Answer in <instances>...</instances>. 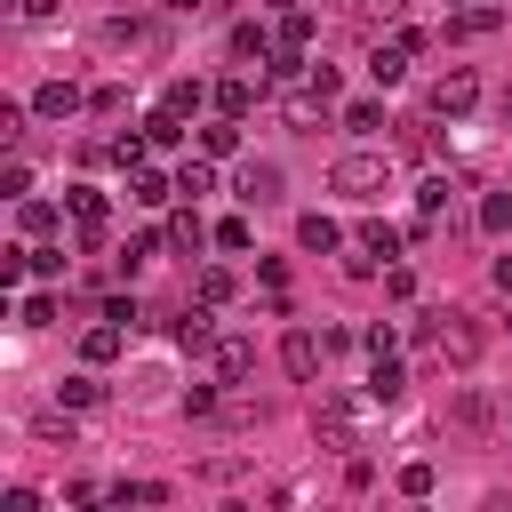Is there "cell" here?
Wrapping results in <instances>:
<instances>
[{
	"instance_id": "39",
	"label": "cell",
	"mask_w": 512,
	"mask_h": 512,
	"mask_svg": "<svg viewBox=\"0 0 512 512\" xmlns=\"http://www.w3.org/2000/svg\"><path fill=\"white\" fill-rule=\"evenodd\" d=\"M16 8H24V16H56L64 0H16Z\"/></svg>"
},
{
	"instance_id": "34",
	"label": "cell",
	"mask_w": 512,
	"mask_h": 512,
	"mask_svg": "<svg viewBox=\"0 0 512 512\" xmlns=\"http://www.w3.org/2000/svg\"><path fill=\"white\" fill-rule=\"evenodd\" d=\"M32 272H40V280H56V272H64V248H48V240H40V248H32Z\"/></svg>"
},
{
	"instance_id": "17",
	"label": "cell",
	"mask_w": 512,
	"mask_h": 512,
	"mask_svg": "<svg viewBox=\"0 0 512 512\" xmlns=\"http://www.w3.org/2000/svg\"><path fill=\"white\" fill-rule=\"evenodd\" d=\"M296 240H304L312 256H336V248H344V232H336V216H304V224H296Z\"/></svg>"
},
{
	"instance_id": "20",
	"label": "cell",
	"mask_w": 512,
	"mask_h": 512,
	"mask_svg": "<svg viewBox=\"0 0 512 512\" xmlns=\"http://www.w3.org/2000/svg\"><path fill=\"white\" fill-rule=\"evenodd\" d=\"M440 208H448V176H424V184H416V232H432Z\"/></svg>"
},
{
	"instance_id": "30",
	"label": "cell",
	"mask_w": 512,
	"mask_h": 512,
	"mask_svg": "<svg viewBox=\"0 0 512 512\" xmlns=\"http://www.w3.org/2000/svg\"><path fill=\"white\" fill-rule=\"evenodd\" d=\"M304 40H312V16L288 8V16H280V48H304Z\"/></svg>"
},
{
	"instance_id": "3",
	"label": "cell",
	"mask_w": 512,
	"mask_h": 512,
	"mask_svg": "<svg viewBox=\"0 0 512 512\" xmlns=\"http://www.w3.org/2000/svg\"><path fill=\"white\" fill-rule=\"evenodd\" d=\"M480 104V80H472V64H448L440 80H432V112H448V120H464Z\"/></svg>"
},
{
	"instance_id": "16",
	"label": "cell",
	"mask_w": 512,
	"mask_h": 512,
	"mask_svg": "<svg viewBox=\"0 0 512 512\" xmlns=\"http://www.w3.org/2000/svg\"><path fill=\"white\" fill-rule=\"evenodd\" d=\"M200 152H208V160H232V152H240V120H232V112L208 120V128H200Z\"/></svg>"
},
{
	"instance_id": "36",
	"label": "cell",
	"mask_w": 512,
	"mask_h": 512,
	"mask_svg": "<svg viewBox=\"0 0 512 512\" xmlns=\"http://www.w3.org/2000/svg\"><path fill=\"white\" fill-rule=\"evenodd\" d=\"M32 432H40V440H56V448H72V416H40Z\"/></svg>"
},
{
	"instance_id": "4",
	"label": "cell",
	"mask_w": 512,
	"mask_h": 512,
	"mask_svg": "<svg viewBox=\"0 0 512 512\" xmlns=\"http://www.w3.org/2000/svg\"><path fill=\"white\" fill-rule=\"evenodd\" d=\"M320 360H328V336H312V328H288V336H280V368H288L296 384H312Z\"/></svg>"
},
{
	"instance_id": "35",
	"label": "cell",
	"mask_w": 512,
	"mask_h": 512,
	"mask_svg": "<svg viewBox=\"0 0 512 512\" xmlns=\"http://www.w3.org/2000/svg\"><path fill=\"white\" fill-rule=\"evenodd\" d=\"M184 416H216V384H192L184 392Z\"/></svg>"
},
{
	"instance_id": "26",
	"label": "cell",
	"mask_w": 512,
	"mask_h": 512,
	"mask_svg": "<svg viewBox=\"0 0 512 512\" xmlns=\"http://www.w3.org/2000/svg\"><path fill=\"white\" fill-rule=\"evenodd\" d=\"M152 256H160V240H152V232H128V248H120V272H144Z\"/></svg>"
},
{
	"instance_id": "38",
	"label": "cell",
	"mask_w": 512,
	"mask_h": 512,
	"mask_svg": "<svg viewBox=\"0 0 512 512\" xmlns=\"http://www.w3.org/2000/svg\"><path fill=\"white\" fill-rule=\"evenodd\" d=\"M488 272H496V288H504V296H512V256H496V264H488Z\"/></svg>"
},
{
	"instance_id": "33",
	"label": "cell",
	"mask_w": 512,
	"mask_h": 512,
	"mask_svg": "<svg viewBox=\"0 0 512 512\" xmlns=\"http://www.w3.org/2000/svg\"><path fill=\"white\" fill-rule=\"evenodd\" d=\"M360 344H368V360H384V352H392V344H400V328H392V320H376V328H368V336H360Z\"/></svg>"
},
{
	"instance_id": "29",
	"label": "cell",
	"mask_w": 512,
	"mask_h": 512,
	"mask_svg": "<svg viewBox=\"0 0 512 512\" xmlns=\"http://www.w3.org/2000/svg\"><path fill=\"white\" fill-rule=\"evenodd\" d=\"M360 248H368V256H400V232H392V224H360Z\"/></svg>"
},
{
	"instance_id": "19",
	"label": "cell",
	"mask_w": 512,
	"mask_h": 512,
	"mask_svg": "<svg viewBox=\"0 0 512 512\" xmlns=\"http://www.w3.org/2000/svg\"><path fill=\"white\" fill-rule=\"evenodd\" d=\"M144 136H152V152H176V144H184V112H168V104H160V112L144 120Z\"/></svg>"
},
{
	"instance_id": "13",
	"label": "cell",
	"mask_w": 512,
	"mask_h": 512,
	"mask_svg": "<svg viewBox=\"0 0 512 512\" xmlns=\"http://www.w3.org/2000/svg\"><path fill=\"white\" fill-rule=\"evenodd\" d=\"M272 40L280 32H264V24H232V56L240 64H272Z\"/></svg>"
},
{
	"instance_id": "5",
	"label": "cell",
	"mask_w": 512,
	"mask_h": 512,
	"mask_svg": "<svg viewBox=\"0 0 512 512\" xmlns=\"http://www.w3.org/2000/svg\"><path fill=\"white\" fill-rule=\"evenodd\" d=\"M312 424H320V440H328V448H360V400H344V392H328Z\"/></svg>"
},
{
	"instance_id": "23",
	"label": "cell",
	"mask_w": 512,
	"mask_h": 512,
	"mask_svg": "<svg viewBox=\"0 0 512 512\" xmlns=\"http://www.w3.org/2000/svg\"><path fill=\"white\" fill-rule=\"evenodd\" d=\"M16 224H24V232H32V240H48V232H56V224H64V216H56V208H48V200H24V208H16Z\"/></svg>"
},
{
	"instance_id": "22",
	"label": "cell",
	"mask_w": 512,
	"mask_h": 512,
	"mask_svg": "<svg viewBox=\"0 0 512 512\" xmlns=\"http://www.w3.org/2000/svg\"><path fill=\"white\" fill-rule=\"evenodd\" d=\"M200 192H216V168L208 160H184L176 168V200H200Z\"/></svg>"
},
{
	"instance_id": "37",
	"label": "cell",
	"mask_w": 512,
	"mask_h": 512,
	"mask_svg": "<svg viewBox=\"0 0 512 512\" xmlns=\"http://www.w3.org/2000/svg\"><path fill=\"white\" fill-rule=\"evenodd\" d=\"M400 496H432V464H408L400 472Z\"/></svg>"
},
{
	"instance_id": "11",
	"label": "cell",
	"mask_w": 512,
	"mask_h": 512,
	"mask_svg": "<svg viewBox=\"0 0 512 512\" xmlns=\"http://www.w3.org/2000/svg\"><path fill=\"white\" fill-rule=\"evenodd\" d=\"M128 200H136V208H160V200H176V176H160V168L136 160V168H128Z\"/></svg>"
},
{
	"instance_id": "31",
	"label": "cell",
	"mask_w": 512,
	"mask_h": 512,
	"mask_svg": "<svg viewBox=\"0 0 512 512\" xmlns=\"http://www.w3.org/2000/svg\"><path fill=\"white\" fill-rule=\"evenodd\" d=\"M0 192H8V200H24V192H32V168H24V160H8V168H0Z\"/></svg>"
},
{
	"instance_id": "14",
	"label": "cell",
	"mask_w": 512,
	"mask_h": 512,
	"mask_svg": "<svg viewBox=\"0 0 512 512\" xmlns=\"http://www.w3.org/2000/svg\"><path fill=\"white\" fill-rule=\"evenodd\" d=\"M400 392H408V368H400V360H392V352H384V360H376V368H368V400H376V408H384V400H400Z\"/></svg>"
},
{
	"instance_id": "25",
	"label": "cell",
	"mask_w": 512,
	"mask_h": 512,
	"mask_svg": "<svg viewBox=\"0 0 512 512\" xmlns=\"http://www.w3.org/2000/svg\"><path fill=\"white\" fill-rule=\"evenodd\" d=\"M344 128H352V136H376V128H384V104H368V96L344 104Z\"/></svg>"
},
{
	"instance_id": "8",
	"label": "cell",
	"mask_w": 512,
	"mask_h": 512,
	"mask_svg": "<svg viewBox=\"0 0 512 512\" xmlns=\"http://www.w3.org/2000/svg\"><path fill=\"white\" fill-rule=\"evenodd\" d=\"M80 104H88V96H80L72 80H40V88H32V112H40V120H72Z\"/></svg>"
},
{
	"instance_id": "27",
	"label": "cell",
	"mask_w": 512,
	"mask_h": 512,
	"mask_svg": "<svg viewBox=\"0 0 512 512\" xmlns=\"http://www.w3.org/2000/svg\"><path fill=\"white\" fill-rule=\"evenodd\" d=\"M480 232H512V192H488L480 200Z\"/></svg>"
},
{
	"instance_id": "7",
	"label": "cell",
	"mask_w": 512,
	"mask_h": 512,
	"mask_svg": "<svg viewBox=\"0 0 512 512\" xmlns=\"http://www.w3.org/2000/svg\"><path fill=\"white\" fill-rule=\"evenodd\" d=\"M232 192H240V200H248V208H272V200H280V160H248V168H240V184H232Z\"/></svg>"
},
{
	"instance_id": "41",
	"label": "cell",
	"mask_w": 512,
	"mask_h": 512,
	"mask_svg": "<svg viewBox=\"0 0 512 512\" xmlns=\"http://www.w3.org/2000/svg\"><path fill=\"white\" fill-rule=\"evenodd\" d=\"M160 8H168V16H192V8H200V0H160Z\"/></svg>"
},
{
	"instance_id": "40",
	"label": "cell",
	"mask_w": 512,
	"mask_h": 512,
	"mask_svg": "<svg viewBox=\"0 0 512 512\" xmlns=\"http://www.w3.org/2000/svg\"><path fill=\"white\" fill-rule=\"evenodd\" d=\"M368 8H376V16H400V8H408V0H368Z\"/></svg>"
},
{
	"instance_id": "12",
	"label": "cell",
	"mask_w": 512,
	"mask_h": 512,
	"mask_svg": "<svg viewBox=\"0 0 512 512\" xmlns=\"http://www.w3.org/2000/svg\"><path fill=\"white\" fill-rule=\"evenodd\" d=\"M176 344H184V352H208V344H216V312H208V296L176 320Z\"/></svg>"
},
{
	"instance_id": "21",
	"label": "cell",
	"mask_w": 512,
	"mask_h": 512,
	"mask_svg": "<svg viewBox=\"0 0 512 512\" xmlns=\"http://www.w3.org/2000/svg\"><path fill=\"white\" fill-rule=\"evenodd\" d=\"M200 240H208L200 208H176V216H168V248H192V256H200Z\"/></svg>"
},
{
	"instance_id": "28",
	"label": "cell",
	"mask_w": 512,
	"mask_h": 512,
	"mask_svg": "<svg viewBox=\"0 0 512 512\" xmlns=\"http://www.w3.org/2000/svg\"><path fill=\"white\" fill-rule=\"evenodd\" d=\"M200 96H208L200 80H168V96H160V104H168V112H200Z\"/></svg>"
},
{
	"instance_id": "15",
	"label": "cell",
	"mask_w": 512,
	"mask_h": 512,
	"mask_svg": "<svg viewBox=\"0 0 512 512\" xmlns=\"http://www.w3.org/2000/svg\"><path fill=\"white\" fill-rule=\"evenodd\" d=\"M256 96H264V80H248V72H232V80L216 88V112H232V120H240V112H248Z\"/></svg>"
},
{
	"instance_id": "2",
	"label": "cell",
	"mask_w": 512,
	"mask_h": 512,
	"mask_svg": "<svg viewBox=\"0 0 512 512\" xmlns=\"http://www.w3.org/2000/svg\"><path fill=\"white\" fill-rule=\"evenodd\" d=\"M328 184H336L344 200H384V192H392V160H384V152H344V160L328 168Z\"/></svg>"
},
{
	"instance_id": "32",
	"label": "cell",
	"mask_w": 512,
	"mask_h": 512,
	"mask_svg": "<svg viewBox=\"0 0 512 512\" xmlns=\"http://www.w3.org/2000/svg\"><path fill=\"white\" fill-rule=\"evenodd\" d=\"M16 320H24V328H48V320H56V296H24V312H16Z\"/></svg>"
},
{
	"instance_id": "10",
	"label": "cell",
	"mask_w": 512,
	"mask_h": 512,
	"mask_svg": "<svg viewBox=\"0 0 512 512\" xmlns=\"http://www.w3.org/2000/svg\"><path fill=\"white\" fill-rule=\"evenodd\" d=\"M408 56H416L408 40H376V48H368V80H376V88H392V80L408 72Z\"/></svg>"
},
{
	"instance_id": "18",
	"label": "cell",
	"mask_w": 512,
	"mask_h": 512,
	"mask_svg": "<svg viewBox=\"0 0 512 512\" xmlns=\"http://www.w3.org/2000/svg\"><path fill=\"white\" fill-rule=\"evenodd\" d=\"M80 352H88V360H120V352H128V328H120V320H104V328H88V336H80Z\"/></svg>"
},
{
	"instance_id": "9",
	"label": "cell",
	"mask_w": 512,
	"mask_h": 512,
	"mask_svg": "<svg viewBox=\"0 0 512 512\" xmlns=\"http://www.w3.org/2000/svg\"><path fill=\"white\" fill-rule=\"evenodd\" d=\"M208 352H216V384H240V376L256 368V344H248V336H216Z\"/></svg>"
},
{
	"instance_id": "1",
	"label": "cell",
	"mask_w": 512,
	"mask_h": 512,
	"mask_svg": "<svg viewBox=\"0 0 512 512\" xmlns=\"http://www.w3.org/2000/svg\"><path fill=\"white\" fill-rule=\"evenodd\" d=\"M416 336H424L432 360H448V368H472V360H480V320H472V312H424Z\"/></svg>"
},
{
	"instance_id": "24",
	"label": "cell",
	"mask_w": 512,
	"mask_h": 512,
	"mask_svg": "<svg viewBox=\"0 0 512 512\" xmlns=\"http://www.w3.org/2000/svg\"><path fill=\"white\" fill-rule=\"evenodd\" d=\"M56 400H64V408H96V400H104V384H96V376H64V384H56Z\"/></svg>"
},
{
	"instance_id": "6",
	"label": "cell",
	"mask_w": 512,
	"mask_h": 512,
	"mask_svg": "<svg viewBox=\"0 0 512 512\" xmlns=\"http://www.w3.org/2000/svg\"><path fill=\"white\" fill-rule=\"evenodd\" d=\"M64 208H72V224H80V240L96 248V240H104V216H112V200H104L96 184H72V192H64Z\"/></svg>"
}]
</instances>
